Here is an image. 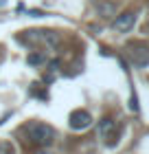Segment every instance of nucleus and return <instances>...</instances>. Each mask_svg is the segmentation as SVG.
<instances>
[{"instance_id": "6e6552de", "label": "nucleus", "mask_w": 149, "mask_h": 154, "mask_svg": "<svg viewBox=\"0 0 149 154\" xmlns=\"http://www.w3.org/2000/svg\"><path fill=\"white\" fill-rule=\"evenodd\" d=\"M37 154H51V152H48V150H40Z\"/></svg>"}, {"instance_id": "f257e3e1", "label": "nucleus", "mask_w": 149, "mask_h": 154, "mask_svg": "<svg viewBox=\"0 0 149 154\" xmlns=\"http://www.w3.org/2000/svg\"><path fill=\"white\" fill-rule=\"evenodd\" d=\"M24 132H26V137H29V141L33 145H40V148H46V145H51L55 141V130L51 125L40 123V121H31L24 128Z\"/></svg>"}, {"instance_id": "20e7f679", "label": "nucleus", "mask_w": 149, "mask_h": 154, "mask_svg": "<svg viewBox=\"0 0 149 154\" xmlns=\"http://www.w3.org/2000/svg\"><path fill=\"white\" fill-rule=\"evenodd\" d=\"M130 60H132V64L134 66H138V68H143L149 64V48L147 46H130Z\"/></svg>"}, {"instance_id": "423d86ee", "label": "nucleus", "mask_w": 149, "mask_h": 154, "mask_svg": "<svg viewBox=\"0 0 149 154\" xmlns=\"http://www.w3.org/2000/svg\"><path fill=\"white\" fill-rule=\"evenodd\" d=\"M44 62H46V55H44V53H31V55H29V64H33V66L44 64Z\"/></svg>"}, {"instance_id": "0eeeda50", "label": "nucleus", "mask_w": 149, "mask_h": 154, "mask_svg": "<svg viewBox=\"0 0 149 154\" xmlns=\"http://www.w3.org/2000/svg\"><path fill=\"white\" fill-rule=\"evenodd\" d=\"M0 154H13V148L9 143H0Z\"/></svg>"}, {"instance_id": "f03ea898", "label": "nucleus", "mask_w": 149, "mask_h": 154, "mask_svg": "<svg viewBox=\"0 0 149 154\" xmlns=\"http://www.w3.org/2000/svg\"><path fill=\"white\" fill-rule=\"evenodd\" d=\"M68 123H70L73 130H86V128H90L92 117L86 112V110H75V112L68 117Z\"/></svg>"}, {"instance_id": "39448f33", "label": "nucleus", "mask_w": 149, "mask_h": 154, "mask_svg": "<svg viewBox=\"0 0 149 154\" xmlns=\"http://www.w3.org/2000/svg\"><path fill=\"white\" fill-rule=\"evenodd\" d=\"M114 130H116V121L112 117H103L101 121H99V134H101V137L108 139V137H112Z\"/></svg>"}, {"instance_id": "7ed1b4c3", "label": "nucleus", "mask_w": 149, "mask_h": 154, "mask_svg": "<svg viewBox=\"0 0 149 154\" xmlns=\"http://www.w3.org/2000/svg\"><path fill=\"white\" fill-rule=\"evenodd\" d=\"M134 22H136V13H134V11H123V13L116 16V20H114V31L127 33L130 29H134Z\"/></svg>"}]
</instances>
